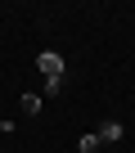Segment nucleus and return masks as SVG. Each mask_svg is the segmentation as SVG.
Masks as SVG:
<instances>
[{
    "mask_svg": "<svg viewBox=\"0 0 135 153\" xmlns=\"http://www.w3.org/2000/svg\"><path fill=\"white\" fill-rule=\"evenodd\" d=\"M99 144H104V140H99V135H95V131H90V135H81V144H77V149H81V153H95V149H99Z\"/></svg>",
    "mask_w": 135,
    "mask_h": 153,
    "instance_id": "nucleus-4",
    "label": "nucleus"
},
{
    "mask_svg": "<svg viewBox=\"0 0 135 153\" xmlns=\"http://www.w3.org/2000/svg\"><path fill=\"white\" fill-rule=\"evenodd\" d=\"M95 135H99V140H104V144H117V140H122V135H126V126H122V122H104V126H99V131H95Z\"/></svg>",
    "mask_w": 135,
    "mask_h": 153,
    "instance_id": "nucleus-2",
    "label": "nucleus"
},
{
    "mask_svg": "<svg viewBox=\"0 0 135 153\" xmlns=\"http://www.w3.org/2000/svg\"><path fill=\"white\" fill-rule=\"evenodd\" d=\"M41 108H45V99H41V95H23V113H27V117H36Z\"/></svg>",
    "mask_w": 135,
    "mask_h": 153,
    "instance_id": "nucleus-3",
    "label": "nucleus"
},
{
    "mask_svg": "<svg viewBox=\"0 0 135 153\" xmlns=\"http://www.w3.org/2000/svg\"><path fill=\"white\" fill-rule=\"evenodd\" d=\"M36 68H41V76H45V81H63V54L41 50V54H36Z\"/></svg>",
    "mask_w": 135,
    "mask_h": 153,
    "instance_id": "nucleus-1",
    "label": "nucleus"
}]
</instances>
